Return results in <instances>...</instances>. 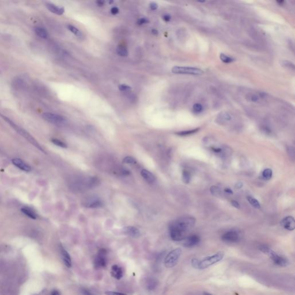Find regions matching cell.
Returning a JSON list of instances; mask_svg holds the SVG:
<instances>
[{
    "instance_id": "cell-10",
    "label": "cell",
    "mask_w": 295,
    "mask_h": 295,
    "mask_svg": "<svg viewBox=\"0 0 295 295\" xmlns=\"http://www.w3.org/2000/svg\"><path fill=\"white\" fill-rule=\"evenodd\" d=\"M282 227L288 231H293L295 228V219L292 216H287L281 221Z\"/></svg>"
},
{
    "instance_id": "cell-18",
    "label": "cell",
    "mask_w": 295,
    "mask_h": 295,
    "mask_svg": "<svg viewBox=\"0 0 295 295\" xmlns=\"http://www.w3.org/2000/svg\"><path fill=\"white\" fill-rule=\"evenodd\" d=\"M61 254L63 258V261L64 262L65 265L67 267V268H70L72 266V261H71V258L69 253H67V251H66L64 248L61 247Z\"/></svg>"
},
{
    "instance_id": "cell-40",
    "label": "cell",
    "mask_w": 295,
    "mask_h": 295,
    "mask_svg": "<svg viewBox=\"0 0 295 295\" xmlns=\"http://www.w3.org/2000/svg\"><path fill=\"white\" fill-rule=\"evenodd\" d=\"M250 100L253 102H257L259 100V96L256 95H253L250 96Z\"/></svg>"
},
{
    "instance_id": "cell-41",
    "label": "cell",
    "mask_w": 295,
    "mask_h": 295,
    "mask_svg": "<svg viewBox=\"0 0 295 295\" xmlns=\"http://www.w3.org/2000/svg\"><path fill=\"white\" fill-rule=\"evenodd\" d=\"M149 7H150V8H151V10L155 11V10H156L158 8V5H157V4L156 3L152 2V3L150 4Z\"/></svg>"
},
{
    "instance_id": "cell-14",
    "label": "cell",
    "mask_w": 295,
    "mask_h": 295,
    "mask_svg": "<svg viewBox=\"0 0 295 295\" xmlns=\"http://www.w3.org/2000/svg\"><path fill=\"white\" fill-rule=\"evenodd\" d=\"M123 232L128 236L134 238H137L140 236L141 233L139 231V230L133 226H128L123 228Z\"/></svg>"
},
{
    "instance_id": "cell-46",
    "label": "cell",
    "mask_w": 295,
    "mask_h": 295,
    "mask_svg": "<svg viewBox=\"0 0 295 295\" xmlns=\"http://www.w3.org/2000/svg\"><path fill=\"white\" fill-rule=\"evenodd\" d=\"M163 20L166 22H169L170 20H171V16L168 14H165L164 16H163Z\"/></svg>"
},
{
    "instance_id": "cell-15",
    "label": "cell",
    "mask_w": 295,
    "mask_h": 295,
    "mask_svg": "<svg viewBox=\"0 0 295 295\" xmlns=\"http://www.w3.org/2000/svg\"><path fill=\"white\" fill-rule=\"evenodd\" d=\"M46 6L50 12L56 14L57 15H62L65 12V9L64 7L56 6L52 3H48V2L46 3Z\"/></svg>"
},
{
    "instance_id": "cell-32",
    "label": "cell",
    "mask_w": 295,
    "mask_h": 295,
    "mask_svg": "<svg viewBox=\"0 0 295 295\" xmlns=\"http://www.w3.org/2000/svg\"><path fill=\"white\" fill-rule=\"evenodd\" d=\"M52 142L54 144H55V145L57 146H58L60 147H61V148H66L67 147V145L66 144H65L64 142L60 140H58V139H52Z\"/></svg>"
},
{
    "instance_id": "cell-27",
    "label": "cell",
    "mask_w": 295,
    "mask_h": 295,
    "mask_svg": "<svg viewBox=\"0 0 295 295\" xmlns=\"http://www.w3.org/2000/svg\"><path fill=\"white\" fill-rule=\"evenodd\" d=\"M220 60L224 63L225 64H229V63H231L233 61H234V59H233L232 57H230L223 53H221L220 54Z\"/></svg>"
},
{
    "instance_id": "cell-7",
    "label": "cell",
    "mask_w": 295,
    "mask_h": 295,
    "mask_svg": "<svg viewBox=\"0 0 295 295\" xmlns=\"http://www.w3.org/2000/svg\"><path fill=\"white\" fill-rule=\"evenodd\" d=\"M42 117L46 121L57 125H63L66 122L64 116L51 113H45L42 114Z\"/></svg>"
},
{
    "instance_id": "cell-34",
    "label": "cell",
    "mask_w": 295,
    "mask_h": 295,
    "mask_svg": "<svg viewBox=\"0 0 295 295\" xmlns=\"http://www.w3.org/2000/svg\"><path fill=\"white\" fill-rule=\"evenodd\" d=\"M282 65L283 66H284L285 67H287V68H289V69H295V65L289 62V61H283L282 62Z\"/></svg>"
},
{
    "instance_id": "cell-2",
    "label": "cell",
    "mask_w": 295,
    "mask_h": 295,
    "mask_svg": "<svg viewBox=\"0 0 295 295\" xmlns=\"http://www.w3.org/2000/svg\"><path fill=\"white\" fill-rule=\"evenodd\" d=\"M0 117L1 118H2L5 122H6L19 134H20L22 137H23L24 139H26L27 141L29 142L31 144H32L36 148H37L41 152H42L44 154H46V152L45 151L44 149L41 146V145L28 131H26V130H24V128H22L19 126L17 125L15 123L13 122L11 119H10L9 118L6 117V116L2 114L1 113H0Z\"/></svg>"
},
{
    "instance_id": "cell-48",
    "label": "cell",
    "mask_w": 295,
    "mask_h": 295,
    "mask_svg": "<svg viewBox=\"0 0 295 295\" xmlns=\"http://www.w3.org/2000/svg\"><path fill=\"white\" fill-rule=\"evenodd\" d=\"M51 295H60V293L58 291H56V290H54L52 292V294Z\"/></svg>"
},
{
    "instance_id": "cell-16",
    "label": "cell",
    "mask_w": 295,
    "mask_h": 295,
    "mask_svg": "<svg viewBox=\"0 0 295 295\" xmlns=\"http://www.w3.org/2000/svg\"><path fill=\"white\" fill-rule=\"evenodd\" d=\"M111 276L116 280H120L123 276V271L122 269L118 265H113L111 268Z\"/></svg>"
},
{
    "instance_id": "cell-44",
    "label": "cell",
    "mask_w": 295,
    "mask_h": 295,
    "mask_svg": "<svg viewBox=\"0 0 295 295\" xmlns=\"http://www.w3.org/2000/svg\"><path fill=\"white\" fill-rule=\"evenodd\" d=\"M111 13L114 15H116L119 13V9L116 7H113L111 9Z\"/></svg>"
},
{
    "instance_id": "cell-30",
    "label": "cell",
    "mask_w": 295,
    "mask_h": 295,
    "mask_svg": "<svg viewBox=\"0 0 295 295\" xmlns=\"http://www.w3.org/2000/svg\"><path fill=\"white\" fill-rule=\"evenodd\" d=\"M192 110L195 114H200L203 111V106L200 103H195L193 106Z\"/></svg>"
},
{
    "instance_id": "cell-11",
    "label": "cell",
    "mask_w": 295,
    "mask_h": 295,
    "mask_svg": "<svg viewBox=\"0 0 295 295\" xmlns=\"http://www.w3.org/2000/svg\"><path fill=\"white\" fill-rule=\"evenodd\" d=\"M183 245L186 247H192L197 245L200 242V238L196 235H192L186 237L184 240Z\"/></svg>"
},
{
    "instance_id": "cell-49",
    "label": "cell",
    "mask_w": 295,
    "mask_h": 295,
    "mask_svg": "<svg viewBox=\"0 0 295 295\" xmlns=\"http://www.w3.org/2000/svg\"><path fill=\"white\" fill-rule=\"evenodd\" d=\"M225 192H227V193H229V194H233V192H232V190H231L230 189H228V188H227V189H225Z\"/></svg>"
},
{
    "instance_id": "cell-23",
    "label": "cell",
    "mask_w": 295,
    "mask_h": 295,
    "mask_svg": "<svg viewBox=\"0 0 295 295\" xmlns=\"http://www.w3.org/2000/svg\"><path fill=\"white\" fill-rule=\"evenodd\" d=\"M116 52L118 55L122 57H126L128 55V51L127 48L124 46H119L116 49Z\"/></svg>"
},
{
    "instance_id": "cell-22",
    "label": "cell",
    "mask_w": 295,
    "mask_h": 295,
    "mask_svg": "<svg viewBox=\"0 0 295 295\" xmlns=\"http://www.w3.org/2000/svg\"><path fill=\"white\" fill-rule=\"evenodd\" d=\"M158 282L154 278H149L146 282V288L149 290H153L157 286Z\"/></svg>"
},
{
    "instance_id": "cell-17",
    "label": "cell",
    "mask_w": 295,
    "mask_h": 295,
    "mask_svg": "<svg viewBox=\"0 0 295 295\" xmlns=\"http://www.w3.org/2000/svg\"><path fill=\"white\" fill-rule=\"evenodd\" d=\"M141 174L142 178L149 183H152L155 181V177L151 172L146 169H142Z\"/></svg>"
},
{
    "instance_id": "cell-45",
    "label": "cell",
    "mask_w": 295,
    "mask_h": 295,
    "mask_svg": "<svg viewBox=\"0 0 295 295\" xmlns=\"http://www.w3.org/2000/svg\"><path fill=\"white\" fill-rule=\"evenodd\" d=\"M243 183H242V182H238V183L235 184V188H236V189H240V188H242V187H243Z\"/></svg>"
},
{
    "instance_id": "cell-21",
    "label": "cell",
    "mask_w": 295,
    "mask_h": 295,
    "mask_svg": "<svg viewBox=\"0 0 295 295\" xmlns=\"http://www.w3.org/2000/svg\"><path fill=\"white\" fill-rule=\"evenodd\" d=\"M232 119V116L228 113L223 112L219 115L217 117V122L221 123H224L228 121H230Z\"/></svg>"
},
{
    "instance_id": "cell-4",
    "label": "cell",
    "mask_w": 295,
    "mask_h": 295,
    "mask_svg": "<svg viewBox=\"0 0 295 295\" xmlns=\"http://www.w3.org/2000/svg\"><path fill=\"white\" fill-rule=\"evenodd\" d=\"M224 256V254L223 252H220L215 255L206 257L202 260H199L198 269H206L209 266L217 263L223 259Z\"/></svg>"
},
{
    "instance_id": "cell-43",
    "label": "cell",
    "mask_w": 295,
    "mask_h": 295,
    "mask_svg": "<svg viewBox=\"0 0 295 295\" xmlns=\"http://www.w3.org/2000/svg\"><path fill=\"white\" fill-rule=\"evenodd\" d=\"M231 204H232V205L233 206V207H235L236 208H238V209L240 208V205H239V204L236 201L232 200L231 201Z\"/></svg>"
},
{
    "instance_id": "cell-50",
    "label": "cell",
    "mask_w": 295,
    "mask_h": 295,
    "mask_svg": "<svg viewBox=\"0 0 295 295\" xmlns=\"http://www.w3.org/2000/svg\"><path fill=\"white\" fill-rule=\"evenodd\" d=\"M152 33H153V34H154V35H157V34H158V31H157L156 29H153L152 30Z\"/></svg>"
},
{
    "instance_id": "cell-3",
    "label": "cell",
    "mask_w": 295,
    "mask_h": 295,
    "mask_svg": "<svg viewBox=\"0 0 295 295\" xmlns=\"http://www.w3.org/2000/svg\"><path fill=\"white\" fill-rule=\"evenodd\" d=\"M259 248L262 253L268 255L275 265L280 267H286L289 265V261L286 258L280 256L268 246L261 245Z\"/></svg>"
},
{
    "instance_id": "cell-9",
    "label": "cell",
    "mask_w": 295,
    "mask_h": 295,
    "mask_svg": "<svg viewBox=\"0 0 295 295\" xmlns=\"http://www.w3.org/2000/svg\"><path fill=\"white\" fill-rule=\"evenodd\" d=\"M221 239L227 243H236L239 240V235L236 231H228L222 236Z\"/></svg>"
},
{
    "instance_id": "cell-8",
    "label": "cell",
    "mask_w": 295,
    "mask_h": 295,
    "mask_svg": "<svg viewBox=\"0 0 295 295\" xmlns=\"http://www.w3.org/2000/svg\"><path fill=\"white\" fill-rule=\"evenodd\" d=\"M106 254H107V251L104 248H101L99 251L98 256L96 257L94 260V264L96 268L106 267L107 261L105 256Z\"/></svg>"
},
{
    "instance_id": "cell-47",
    "label": "cell",
    "mask_w": 295,
    "mask_h": 295,
    "mask_svg": "<svg viewBox=\"0 0 295 295\" xmlns=\"http://www.w3.org/2000/svg\"><path fill=\"white\" fill-rule=\"evenodd\" d=\"M97 3V5L98 6H103L104 4V2L103 1H102V0H99V1H98L96 2Z\"/></svg>"
},
{
    "instance_id": "cell-29",
    "label": "cell",
    "mask_w": 295,
    "mask_h": 295,
    "mask_svg": "<svg viewBox=\"0 0 295 295\" xmlns=\"http://www.w3.org/2000/svg\"><path fill=\"white\" fill-rule=\"evenodd\" d=\"M272 175H273V172L271 169L269 168L265 169L262 172V177L263 179L265 180L270 179L272 177Z\"/></svg>"
},
{
    "instance_id": "cell-51",
    "label": "cell",
    "mask_w": 295,
    "mask_h": 295,
    "mask_svg": "<svg viewBox=\"0 0 295 295\" xmlns=\"http://www.w3.org/2000/svg\"><path fill=\"white\" fill-rule=\"evenodd\" d=\"M204 295H212V294H209V293H207V292H204Z\"/></svg>"
},
{
    "instance_id": "cell-5",
    "label": "cell",
    "mask_w": 295,
    "mask_h": 295,
    "mask_svg": "<svg viewBox=\"0 0 295 295\" xmlns=\"http://www.w3.org/2000/svg\"><path fill=\"white\" fill-rule=\"evenodd\" d=\"M182 252V249L180 248H177L171 251L165 258L164 265L167 268L174 267L178 262Z\"/></svg>"
},
{
    "instance_id": "cell-28",
    "label": "cell",
    "mask_w": 295,
    "mask_h": 295,
    "mask_svg": "<svg viewBox=\"0 0 295 295\" xmlns=\"http://www.w3.org/2000/svg\"><path fill=\"white\" fill-rule=\"evenodd\" d=\"M182 179L184 183L186 184L189 183L191 179V175L190 172H189L186 170L183 171L182 173Z\"/></svg>"
},
{
    "instance_id": "cell-33",
    "label": "cell",
    "mask_w": 295,
    "mask_h": 295,
    "mask_svg": "<svg viewBox=\"0 0 295 295\" xmlns=\"http://www.w3.org/2000/svg\"><path fill=\"white\" fill-rule=\"evenodd\" d=\"M210 190L211 193L215 196H219L220 195L221 191L217 186H211Z\"/></svg>"
},
{
    "instance_id": "cell-13",
    "label": "cell",
    "mask_w": 295,
    "mask_h": 295,
    "mask_svg": "<svg viewBox=\"0 0 295 295\" xmlns=\"http://www.w3.org/2000/svg\"><path fill=\"white\" fill-rule=\"evenodd\" d=\"M12 163L16 167L19 168V169L24 171L29 172L31 170V167L20 159L18 158L13 159L12 160Z\"/></svg>"
},
{
    "instance_id": "cell-12",
    "label": "cell",
    "mask_w": 295,
    "mask_h": 295,
    "mask_svg": "<svg viewBox=\"0 0 295 295\" xmlns=\"http://www.w3.org/2000/svg\"><path fill=\"white\" fill-rule=\"evenodd\" d=\"M83 205L89 208H98L102 206V202L97 198L91 197L84 201Z\"/></svg>"
},
{
    "instance_id": "cell-6",
    "label": "cell",
    "mask_w": 295,
    "mask_h": 295,
    "mask_svg": "<svg viewBox=\"0 0 295 295\" xmlns=\"http://www.w3.org/2000/svg\"><path fill=\"white\" fill-rule=\"evenodd\" d=\"M172 72L175 74L201 75L203 73L202 70L197 67L186 66H174L172 69Z\"/></svg>"
},
{
    "instance_id": "cell-24",
    "label": "cell",
    "mask_w": 295,
    "mask_h": 295,
    "mask_svg": "<svg viewBox=\"0 0 295 295\" xmlns=\"http://www.w3.org/2000/svg\"><path fill=\"white\" fill-rule=\"evenodd\" d=\"M199 130H200V128H195V129H192V130H190L182 131H179V132L176 133V134H177L178 136H186L191 135V134H194V133H197V131H199Z\"/></svg>"
},
{
    "instance_id": "cell-37",
    "label": "cell",
    "mask_w": 295,
    "mask_h": 295,
    "mask_svg": "<svg viewBox=\"0 0 295 295\" xmlns=\"http://www.w3.org/2000/svg\"><path fill=\"white\" fill-rule=\"evenodd\" d=\"M198 263H199V260L197 258H193L192 261V267L197 269L198 268Z\"/></svg>"
},
{
    "instance_id": "cell-20",
    "label": "cell",
    "mask_w": 295,
    "mask_h": 295,
    "mask_svg": "<svg viewBox=\"0 0 295 295\" xmlns=\"http://www.w3.org/2000/svg\"><path fill=\"white\" fill-rule=\"evenodd\" d=\"M34 31H35V32L36 33V34L39 37H40L41 38H47L48 33H47V31L45 28L40 27H37L35 28Z\"/></svg>"
},
{
    "instance_id": "cell-26",
    "label": "cell",
    "mask_w": 295,
    "mask_h": 295,
    "mask_svg": "<svg viewBox=\"0 0 295 295\" xmlns=\"http://www.w3.org/2000/svg\"><path fill=\"white\" fill-rule=\"evenodd\" d=\"M67 29L70 32H72L73 34H75L76 36H77L78 37H82V33H81V32L78 29H77L76 27H75V26L69 24V25H67Z\"/></svg>"
},
{
    "instance_id": "cell-38",
    "label": "cell",
    "mask_w": 295,
    "mask_h": 295,
    "mask_svg": "<svg viewBox=\"0 0 295 295\" xmlns=\"http://www.w3.org/2000/svg\"><path fill=\"white\" fill-rule=\"evenodd\" d=\"M148 23H149V20L146 18H144V17L140 19L137 22V23L139 25H142L144 24H146Z\"/></svg>"
},
{
    "instance_id": "cell-36",
    "label": "cell",
    "mask_w": 295,
    "mask_h": 295,
    "mask_svg": "<svg viewBox=\"0 0 295 295\" xmlns=\"http://www.w3.org/2000/svg\"><path fill=\"white\" fill-rule=\"evenodd\" d=\"M131 89L130 87L125 84H121L119 85V90L121 91H128Z\"/></svg>"
},
{
    "instance_id": "cell-25",
    "label": "cell",
    "mask_w": 295,
    "mask_h": 295,
    "mask_svg": "<svg viewBox=\"0 0 295 295\" xmlns=\"http://www.w3.org/2000/svg\"><path fill=\"white\" fill-rule=\"evenodd\" d=\"M247 199L248 201V202L253 206H254V207L257 208V209H260L261 208V205H260V204L259 202H258V201L257 200V199L251 197V196H248L247 197Z\"/></svg>"
},
{
    "instance_id": "cell-31",
    "label": "cell",
    "mask_w": 295,
    "mask_h": 295,
    "mask_svg": "<svg viewBox=\"0 0 295 295\" xmlns=\"http://www.w3.org/2000/svg\"><path fill=\"white\" fill-rule=\"evenodd\" d=\"M123 162L125 164H135L137 163V161L134 158L131 156H127L125 157L123 160Z\"/></svg>"
},
{
    "instance_id": "cell-1",
    "label": "cell",
    "mask_w": 295,
    "mask_h": 295,
    "mask_svg": "<svg viewBox=\"0 0 295 295\" xmlns=\"http://www.w3.org/2000/svg\"><path fill=\"white\" fill-rule=\"evenodd\" d=\"M195 219L192 217H184L178 219L169 225V234L171 239L177 242L183 240L188 232L194 226Z\"/></svg>"
},
{
    "instance_id": "cell-19",
    "label": "cell",
    "mask_w": 295,
    "mask_h": 295,
    "mask_svg": "<svg viewBox=\"0 0 295 295\" xmlns=\"http://www.w3.org/2000/svg\"><path fill=\"white\" fill-rule=\"evenodd\" d=\"M21 210L24 214H25L27 216H28L29 218L34 219V220H35L36 218H37V214L35 213V212L29 207H24L22 208Z\"/></svg>"
},
{
    "instance_id": "cell-35",
    "label": "cell",
    "mask_w": 295,
    "mask_h": 295,
    "mask_svg": "<svg viewBox=\"0 0 295 295\" xmlns=\"http://www.w3.org/2000/svg\"><path fill=\"white\" fill-rule=\"evenodd\" d=\"M288 153L291 158L294 159L295 157V149L292 146H289L287 149Z\"/></svg>"
},
{
    "instance_id": "cell-42",
    "label": "cell",
    "mask_w": 295,
    "mask_h": 295,
    "mask_svg": "<svg viewBox=\"0 0 295 295\" xmlns=\"http://www.w3.org/2000/svg\"><path fill=\"white\" fill-rule=\"evenodd\" d=\"M106 294L107 295H126L123 294H121L119 292H110L108 291L106 292Z\"/></svg>"
},
{
    "instance_id": "cell-39",
    "label": "cell",
    "mask_w": 295,
    "mask_h": 295,
    "mask_svg": "<svg viewBox=\"0 0 295 295\" xmlns=\"http://www.w3.org/2000/svg\"><path fill=\"white\" fill-rule=\"evenodd\" d=\"M81 292L83 295H94L91 291H90V290L85 288H83L81 290Z\"/></svg>"
}]
</instances>
